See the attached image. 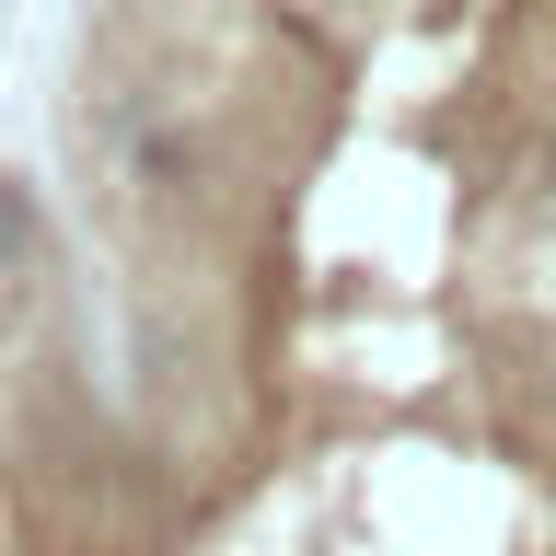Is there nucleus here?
<instances>
[{
  "instance_id": "1",
  "label": "nucleus",
  "mask_w": 556,
  "mask_h": 556,
  "mask_svg": "<svg viewBox=\"0 0 556 556\" xmlns=\"http://www.w3.org/2000/svg\"><path fill=\"white\" fill-rule=\"evenodd\" d=\"M0 556H556V0H70Z\"/></svg>"
}]
</instances>
